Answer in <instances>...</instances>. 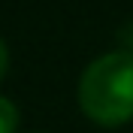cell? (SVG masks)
<instances>
[{"mask_svg": "<svg viewBox=\"0 0 133 133\" xmlns=\"http://www.w3.org/2000/svg\"><path fill=\"white\" fill-rule=\"evenodd\" d=\"M6 73H9V49H6V42L0 39V82L6 79Z\"/></svg>", "mask_w": 133, "mask_h": 133, "instance_id": "obj_3", "label": "cell"}, {"mask_svg": "<svg viewBox=\"0 0 133 133\" xmlns=\"http://www.w3.org/2000/svg\"><path fill=\"white\" fill-rule=\"evenodd\" d=\"M18 121H21L18 106L9 97H0V133H15L18 130Z\"/></svg>", "mask_w": 133, "mask_h": 133, "instance_id": "obj_2", "label": "cell"}, {"mask_svg": "<svg viewBox=\"0 0 133 133\" xmlns=\"http://www.w3.org/2000/svg\"><path fill=\"white\" fill-rule=\"evenodd\" d=\"M121 42L127 45V51H133V24H127L124 30H121Z\"/></svg>", "mask_w": 133, "mask_h": 133, "instance_id": "obj_4", "label": "cell"}, {"mask_svg": "<svg viewBox=\"0 0 133 133\" xmlns=\"http://www.w3.org/2000/svg\"><path fill=\"white\" fill-rule=\"evenodd\" d=\"M79 109L97 127H124L133 121V51H106L79 76Z\"/></svg>", "mask_w": 133, "mask_h": 133, "instance_id": "obj_1", "label": "cell"}]
</instances>
